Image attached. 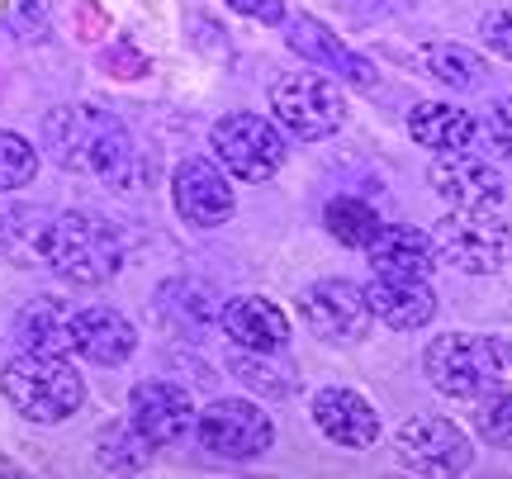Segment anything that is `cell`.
<instances>
[{
    "mask_svg": "<svg viewBox=\"0 0 512 479\" xmlns=\"http://www.w3.org/2000/svg\"><path fill=\"white\" fill-rule=\"evenodd\" d=\"M422 62H427V72L437 76L441 86H456V91H475V86L489 81L484 57L470 53L465 43H432V48L422 53Z\"/></svg>",
    "mask_w": 512,
    "mask_h": 479,
    "instance_id": "22",
    "label": "cell"
},
{
    "mask_svg": "<svg viewBox=\"0 0 512 479\" xmlns=\"http://www.w3.org/2000/svg\"><path fill=\"white\" fill-rule=\"evenodd\" d=\"M0 394L29 423H67L86 404V380L67 356L19 351L0 366Z\"/></svg>",
    "mask_w": 512,
    "mask_h": 479,
    "instance_id": "3",
    "label": "cell"
},
{
    "mask_svg": "<svg viewBox=\"0 0 512 479\" xmlns=\"http://www.w3.org/2000/svg\"><path fill=\"white\" fill-rule=\"evenodd\" d=\"M238 15L261 19V24H280L285 19V0H228Z\"/></svg>",
    "mask_w": 512,
    "mask_h": 479,
    "instance_id": "29",
    "label": "cell"
},
{
    "mask_svg": "<svg viewBox=\"0 0 512 479\" xmlns=\"http://www.w3.org/2000/svg\"><path fill=\"white\" fill-rule=\"evenodd\" d=\"M195 432L204 451H214L223 461H256L275 442L271 413L256 408L252 399H214L204 413H195Z\"/></svg>",
    "mask_w": 512,
    "mask_h": 479,
    "instance_id": "8",
    "label": "cell"
},
{
    "mask_svg": "<svg viewBox=\"0 0 512 479\" xmlns=\"http://www.w3.org/2000/svg\"><path fill=\"white\" fill-rule=\"evenodd\" d=\"M43 261H48V271L62 276L67 285L95 290V285H105V280L119 276L124 242L114 233V223H105L100 214L67 209V214H57V219L43 228Z\"/></svg>",
    "mask_w": 512,
    "mask_h": 479,
    "instance_id": "2",
    "label": "cell"
},
{
    "mask_svg": "<svg viewBox=\"0 0 512 479\" xmlns=\"http://www.w3.org/2000/svg\"><path fill=\"white\" fill-rule=\"evenodd\" d=\"M432 247H437V261L465 276H494L512 261V228L494 209H451V219L437 223Z\"/></svg>",
    "mask_w": 512,
    "mask_h": 479,
    "instance_id": "4",
    "label": "cell"
},
{
    "mask_svg": "<svg viewBox=\"0 0 512 479\" xmlns=\"http://www.w3.org/2000/svg\"><path fill=\"white\" fill-rule=\"evenodd\" d=\"M43 143L53 152V162L67 171H91L95 181L110 190H128L138 176V157H133V138L128 129L105 110L91 105H62L43 119Z\"/></svg>",
    "mask_w": 512,
    "mask_h": 479,
    "instance_id": "1",
    "label": "cell"
},
{
    "mask_svg": "<svg viewBox=\"0 0 512 479\" xmlns=\"http://www.w3.org/2000/svg\"><path fill=\"white\" fill-rule=\"evenodd\" d=\"M494 347H498V356H503V366L512 370V342H494Z\"/></svg>",
    "mask_w": 512,
    "mask_h": 479,
    "instance_id": "31",
    "label": "cell"
},
{
    "mask_svg": "<svg viewBox=\"0 0 512 479\" xmlns=\"http://www.w3.org/2000/svg\"><path fill=\"white\" fill-rule=\"evenodd\" d=\"M313 423L328 442L347 446V451H366V446L380 442V413L356 389H318L313 394Z\"/></svg>",
    "mask_w": 512,
    "mask_h": 479,
    "instance_id": "15",
    "label": "cell"
},
{
    "mask_svg": "<svg viewBox=\"0 0 512 479\" xmlns=\"http://www.w3.org/2000/svg\"><path fill=\"white\" fill-rule=\"evenodd\" d=\"M427 181L451 209H498L503 204V176L475 152H437L427 166Z\"/></svg>",
    "mask_w": 512,
    "mask_h": 479,
    "instance_id": "12",
    "label": "cell"
},
{
    "mask_svg": "<svg viewBox=\"0 0 512 479\" xmlns=\"http://www.w3.org/2000/svg\"><path fill=\"white\" fill-rule=\"evenodd\" d=\"M271 114L294 138H328L347 124V95L318 72H285L271 81Z\"/></svg>",
    "mask_w": 512,
    "mask_h": 479,
    "instance_id": "6",
    "label": "cell"
},
{
    "mask_svg": "<svg viewBox=\"0 0 512 479\" xmlns=\"http://www.w3.org/2000/svg\"><path fill=\"white\" fill-rule=\"evenodd\" d=\"M366 261L375 276L389 280H427L437 271V247L422 228L408 223H380V233L366 242Z\"/></svg>",
    "mask_w": 512,
    "mask_h": 479,
    "instance_id": "16",
    "label": "cell"
},
{
    "mask_svg": "<svg viewBox=\"0 0 512 479\" xmlns=\"http://www.w3.org/2000/svg\"><path fill=\"white\" fill-rule=\"evenodd\" d=\"M475 427L489 446L512 451V389H489V394H479Z\"/></svg>",
    "mask_w": 512,
    "mask_h": 479,
    "instance_id": "25",
    "label": "cell"
},
{
    "mask_svg": "<svg viewBox=\"0 0 512 479\" xmlns=\"http://www.w3.org/2000/svg\"><path fill=\"white\" fill-rule=\"evenodd\" d=\"M38 171V152L19 133L0 129V190H24Z\"/></svg>",
    "mask_w": 512,
    "mask_h": 479,
    "instance_id": "26",
    "label": "cell"
},
{
    "mask_svg": "<svg viewBox=\"0 0 512 479\" xmlns=\"http://www.w3.org/2000/svg\"><path fill=\"white\" fill-rule=\"evenodd\" d=\"M176 209H181L185 223L195 228H219L223 219H233V181L219 162L209 157H190V162L176 166Z\"/></svg>",
    "mask_w": 512,
    "mask_h": 479,
    "instance_id": "13",
    "label": "cell"
},
{
    "mask_svg": "<svg viewBox=\"0 0 512 479\" xmlns=\"http://www.w3.org/2000/svg\"><path fill=\"white\" fill-rule=\"evenodd\" d=\"M408 133H413V143L427 152H475L479 124L465 110H456V105H432V100H427V105H413Z\"/></svg>",
    "mask_w": 512,
    "mask_h": 479,
    "instance_id": "20",
    "label": "cell"
},
{
    "mask_svg": "<svg viewBox=\"0 0 512 479\" xmlns=\"http://www.w3.org/2000/svg\"><path fill=\"white\" fill-rule=\"evenodd\" d=\"M484 138L494 143L503 157H512V100H494L489 110H484Z\"/></svg>",
    "mask_w": 512,
    "mask_h": 479,
    "instance_id": "27",
    "label": "cell"
},
{
    "mask_svg": "<svg viewBox=\"0 0 512 479\" xmlns=\"http://www.w3.org/2000/svg\"><path fill=\"white\" fill-rule=\"evenodd\" d=\"M323 223H328V233L342 242V247H356V252H366V242L380 233V214H375L366 200H351V195L332 200L328 209H323Z\"/></svg>",
    "mask_w": 512,
    "mask_h": 479,
    "instance_id": "23",
    "label": "cell"
},
{
    "mask_svg": "<svg viewBox=\"0 0 512 479\" xmlns=\"http://www.w3.org/2000/svg\"><path fill=\"white\" fill-rule=\"evenodd\" d=\"M394 456H399L408 470H418V475H465L470 465H475V446L465 442V432H460L451 418H432V413H422V418H408V423L394 432Z\"/></svg>",
    "mask_w": 512,
    "mask_h": 479,
    "instance_id": "9",
    "label": "cell"
},
{
    "mask_svg": "<svg viewBox=\"0 0 512 479\" xmlns=\"http://www.w3.org/2000/svg\"><path fill=\"white\" fill-rule=\"evenodd\" d=\"M209 143H214L219 166L238 181H271L285 166V138L261 114H223L209 133Z\"/></svg>",
    "mask_w": 512,
    "mask_h": 479,
    "instance_id": "7",
    "label": "cell"
},
{
    "mask_svg": "<svg viewBox=\"0 0 512 479\" xmlns=\"http://www.w3.org/2000/svg\"><path fill=\"white\" fill-rule=\"evenodd\" d=\"M128 423L152 446H176L195 432V399L171 380H143L128 394Z\"/></svg>",
    "mask_w": 512,
    "mask_h": 479,
    "instance_id": "10",
    "label": "cell"
},
{
    "mask_svg": "<svg viewBox=\"0 0 512 479\" xmlns=\"http://www.w3.org/2000/svg\"><path fill=\"white\" fill-rule=\"evenodd\" d=\"M105 67H110V76H138V72H143V57L114 48V53H105Z\"/></svg>",
    "mask_w": 512,
    "mask_h": 479,
    "instance_id": "30",
    "label": "cell"
},
{
    "mask_svg": "<svg viewBox=\"0 0 512 479\" xmlns=\"http://www.w3.org/2000/svg\"><path fill=\"white\" fill-rule=\"evenodd\" d=\"M366 304H370V318H380V323H389V328H399V332L427 328L437 318V295H432L427 280L375 276L366 285Z\"/></svg>",
    "mask_w": 512,
    "mask_h": 479,
    "instance_id": "18",
    "label": "cell"
},
{
    "mask_svg": "<svg viewBox=\"0 0 512 479\" xmlns=\"http://www.w3.org/2000/svg\"><path fill=\"white\" fill-rule=\"evenodd\" d=\"M479 38H484V48H489V53H498V57H508L512 62V10H494V15H484Z\"/></svg>",
    "mask_w": 512,
    "mask_h": 479,
    "instance_id": "28",
    "label": "cell"
},
{
    "mask_svg": "<svg viewBox=\"0 0 512 479\" xmlns=\"http://www.w3.org/2000/svg\"><path fill=\"white\" fill-rule=\"evenodd\" d=\"M72 314L53 304V299H34L29 309H19L15 337L24 351H48V356H67L72 351Z\"/></svg>",
    "mask_w": 512,
    "mask_h": 479,
    "instance_id": "21",
    "label": "cell"
},
{
    "mask_svg": "<svg viewBox=\"0 0 512 479\" xmlns=\"http://www.w3.org/2000/svg\"><path fill=\"white\" fill-rule=\"evenodd\" d=\"M72 351L76 356H86L95 366H124L133 347H138V332L128 323L124 314H114V309H76L72 314Z\"/></svg>",
    "mask_w": 512,
    "mask_h": 479,
    "instance_id": "17",
    "label": "cell"
},
{
    "mask_svg": "<svg viewBox=\"0 0 512 479\" xmlns=\"http://www.w3.org/2000/svg\"><path fill=\"white\" fill-rule=\"evenodd\" d=\"M299 314L309 318V328L323 342H356L370 328V304L366 290L351 280H318L299 295Z\"/></svg>",
    "mask_w": 512,
    "mask_h": 479,
    "instance_id": "11",
    "label": "cell"
},
{
    "mask_svg": "<svg viewBox=\"0 0 512 479\" xmlns=\"http://www.w3.org/2000/svg\"><path fill=\"white\" fill-rule=\"evenodd\" d=\"M422 370L451 399H479V394L503 385V356H498V347L489 337H470V332H441L437 342H427Z\"/></svg>",
    "mask_w": 512,
    "mask_h": 479,
    "instance_id": "5",
    "label": "cell"
},
{
    "mask_svg": "<svg viewBox=\"0 0 512 479\" xmlns=\"http://www.w3.org/2000/svg\"><path fill=\"white\" fill-rule=\"evenodd\" d=\"M223 332H228V342L242 351H280L285 347V337H290V323L285 314L275 309L266 295H238L223 304L219 314Z\"/></svg>",
    "mask_w": 512,
    "mask_h": 479,
    "instance_id": "19",
    "label": "cell"
},
{
    "mask_svg": "<svg viewBox=\"0 0 512 479\" xmlns=\"http://www.w3.org/2000/svg\"><path fill=\"white\" fill-rule=\"evenodd\" d=\"M152 451H157V446L147 442L133 423H110L100 432V465L114 470V475H119V470H143V465L152 461Z\"/></svg>",
    "mask_w": 512,
    "mask_h": 479,
    "instance_id": "24",
    "label": "cell"
},
{
    "mask_svg": "<svg viewBox=\"0 0 512 479\" xmlns=\"http://www.w3.org/2000/svg\"><path fill=\"white\" fill-rule=\"evenodd\" d=\"M285 43H290L304 62H313V67H328L332 76H342V81L361 86V91H366V86H375V67H370V57H361L351 43H342V38L332 34L328 24H318V19L294 15L290 29H285Z\"/></svg>",
    "mask_w": 512,
    "mask_h": 479,
    "instance_id": "14",
    "label": "cell"
}]
</instances>
